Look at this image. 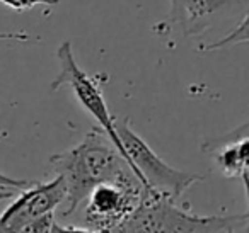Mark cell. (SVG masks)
<instances>
[{
  "instance_id": "6",
  "label": "cell",
  "mask_w": 249,
  "mask_h": 233,
  "mask_svg": "<svg viewBox=\"0 0 249 233\" xmlns=\"http://www.w3.org/2000/svg\"><path fill=\"white\" fill-rule=\"evenodd\" d=\"M67 185L62 175L50 182H33L0 215V232H24L33 221L55 213L65 202Z\"/></svg>"
},
{
  "instance_id": "11",
  "label": "cell",
  "mask_w": 249,
  "mask_h": 233,
  "mask_svg": "<svg viewBox=\"0 0 249 233\" xmlns=\"http://www.w3.org/2000/svg\"><path fill=\"white\" fill-rule=\"evenodd\" d=\"M31 39V36L28 33L16 31V33H0V41H18V43H26Z\"/></svg>"
},
{
  "instance_id": "8",
  "label": "cell",
  "mask_w": 249,
  "mask_h": 233,
  "mask_svg": "<svg viewBox=\"0 0 249 233\" xmlns=\"http://www.w3.org/2000/svg\"><path fill=\"white\" fill-rule=\"evenodd\" d=\"M244 43H249V11L246 12L244 19H242L229 34H225L224 38L217 39V41L201 43V45L198 46V51L200 53L218 51V50L231 48V46H235V45H244Z\"/></svg>"
},
{
  "instance_id": "4",
  "label": "cell",
  "mask_w": 249,
  "mask_h": 233,
  "mask_svg": "<svg viewBox=\"0 0 249 233\" xmlns=\"http://www.w3.org/2000/svg\"><path fill=\"white\" fill-rule=\"evenodd\" d=\"M56 60H58L60 72L53 79V82L50 83V90L55 92V90L62 89V87H69L75 94L80 106L99 123V126L104 130L107 138L113 141V145L118 148V151L123 155L124 160L128 162L130 168H132V162L128 158V153L124 150L123 143L120 140V134H118L116 117L109 113V107H107L106 100H104L99 83L79 67L75 56H73V48L70 45V41H63L58 46Z\"/></svg>"
},
{
  "instance_id": "7",
  "label": "cell",
  "mask_w": 249,
  "mask_h": 233,
  "mask_svg": "<svg viewBox=\"0 0 249 233\" xmlns=\"http://www.w3.org/2000/svg\"><path fill=\"white\" fill-rule=\"evenodd\" d=\"M249 11V0H171L169 19L179 26L184 36L201 34L225 12Z\"/></svg>"
},
{
  "instance_id": "12",
  "label": "cell",
  "mask_w": 249,
  "mask_h": 233,
  "mask_svg": "<svg viewBox=\"0 0 249 233\" xmlns=\"http://www.w3.org/2000/svg\"><path fill=\"white\" fill-rule=\"evenodd\" d=\"M16 191H19V189H14V187H0V202L5 201V199L14 198Z\"/></svg>"
},
{
  "instance_id": "3",
  "label": "cell",
  "mask_w": 249,
  "mask_h": 233,
  "mask_svg": "<svg viewBox=\"0 0 249 233\" xmlns=\"http://www.w3.org/2000/svg\"><path fill=\"white\" fill-rule=\"evenodd\" d=\"M116 130L124 150L128 153L130 162H132V170L142 181L145 189L179 199L191 185L201 181V175L178 170L169 164H166L147 145V141L132 130L128 119H116Z\"/></svg>"
},
{
  "instance_id": "1",
  "label": "cell",
  "mask_w": 249,
  "mask_h": 233,
  "mask_svg": "<svg viewBox=\"0 0 249 233\" xmlns=\"http://www.w3.org/2000/svg\"><path fill=\"white\" fill-rule=\"evenodd\" d=\"M50 165L56 175H62L67 185L65 209L62 211L65 218L79 209L101 182H120L137 177L104 130L97 128L86 133L82 141L73 148L52 155Z\"/></svg>"
},
{
  "instance_id": "2",
  "label": "cell",
  "mask_w": 249,
  "mask_h": 233,
  "mask_svg": "<svg viewBox=\"0 0 249 233\" xmlns=\"http://www.w3.org/2000/svg\"><path fill=\"white\" fill-rule=\"evenodd\" d=\"M246 232V216H201L162 192L147 191L118 232Z\"/></svg>"
},
{
  "instance_id": "10",
  "label": "cell",
  "mask_w": 249,
  "mask_h": 233,
  "mask_svg": "<svg viewBox=\"0 0 249 233\" xmlns=\"http://www.w3.org/2000/svg\"><path fill=\"white\" fill-rule=\"evenodd\" d=\"M33 182L31 181H26V179H16L11 177V175H5L0 172V187H14V189H26L29 187Z\"/></svg>"
},
{
  "instance_id": "5",
  "label": "cell",
  "mask_w": 249,
  "mask_h": 233,
  "mask_svg": "<svg viewBox=\"0 0 249 233\" xmlns=\"http://www.w3.org/2000/svg\"><path fill=\"white\" fill-rule=\"evenodd\" d=\"M147 191L149 189L137 177L97 184L87 198L84 228L87 232H118Z\"/></svg>"
},
{
  "instance_id": "9",
  "label": "cell",
  "mask_w": 249,
  "mask_h": 233,
  "mask_svg": "<svg viewBox=\"0 0 249 233\" xmlns=\"http://www.w3.org/2000/svg\"><path fill=\"white\" fill-rule=\"evenodd\" d=\"M2 4L7 7L14 9V11H28L36 5H58L60 0H0Z\"/></svg>"
}]
</instances>
